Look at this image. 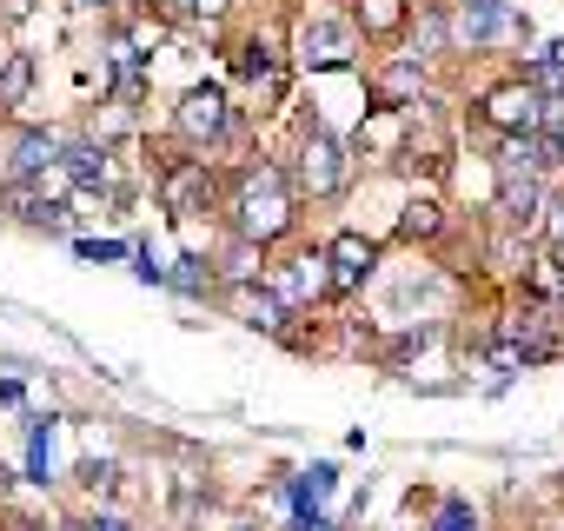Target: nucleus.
I'll list each match as a JSON object with an SVG mask.
<instances>
[{
    "instance_id": "obj_1",
    "label": "nucleus",
    "mask_w": 564,
    "mask_h": 531,
    "mask_svg": "<svg viewBox=\"0 0 564 531\" xmlns=\"http://www.w3.org/2000/svg\"><path fill=\"white\" fill-rule=\"evenodd\" d=\"M293 226H300V193H293L286 166L252 160V166L232 173V186H226V232H232V239L279 246Z\"/></svg>"
},
{
    "instance_id": "obj_2",
    "label": "nucleus",
    "mask_w": 564,
    "mask_h": 531,
    "mask_svg": "<svg viewBox=\"0 0 564 531\" xmlns=\"http://www.w3.org/2000/svg\"><path fill=\"white\" fill-rule=\"evenodd\" d=\"M286 180H293L300 199H339L352 186V153L326 127H313V133H300V153H293V173Z\"/></svg>"
},
{
    "instance_id": "obj_3",
    "label": "nucleus",
    "mask_w": 564,
    "mask_h": 531,
    "mask_svg": "<svg viewBox=\"0 0 564 531\" xmlns=\"http://www.w3.org/2000/svg\"><path fill=\"white\" fill-rule=\"evenodd\" d=\"M518 41H531V21L511 8V0H458V14H452V47L491 54V47H518Z\"/></svg>"
},
{
    "instance_id": "obj_4",
    "label": "nucleus",
    "mask_w": 564,
    "mask_h": 531,
    "mask_svg": "<svg viewBox=\"0 0 564 531\" xmlns=\"http://www.w3.org/2000/svg\"><path fill=\"white\" fill-rule=\"evenodd\" d=\"M153 186H160L166 219H199V213H213V199H219V173H213V160H166Z\"/></svg>"
},
{
    "instance_id": "obj_5",
    "label": "nucleus",
    "mask_w": 564,
    "mask_h": 531,
    "mask_svg": "<svg viewBox=\"0 0 564 531\" xmlns=\"http://www.w3.org/2000/svg\"><path fill=\"white\" fill-rule=\"evenodd\" d=\"M173 127H180V140H186V147H199V153H206V147L232 140V127H239V120H232V100H226L219 87H186V94H180V107H173Z\"/></svg>"
},
{
    "instance_id": "obj_6",
    "label": "nucleus",
    "mask_w": 564,
    "mask_h": 531,
    "mask_svg": "<svg viewBox=\"0 0 564 531\" xmlns=\"http://www.w3.org/2000/svg\"><path fill=\"white\" fill-rule=\"evenodd\" d=\"M265 286H272V300L286 306L293 319H300V313H313L319 300H333V286H326V252H300V259L265 266Z\"/></svg>"
},
{
    "instance_id": "obj_7",
    "label": "nucleus",
    "mask_w": 564,
    "mask_h": 531,
    "mask_svg": "<svg viewBox=\"0 0 564 531\" xmlns=\"http://www.w3.org/2000/svg\"><path fill=\"white\" fill-rule=\"evenodd\" d=\"M372 273H379V239H366V232H333L326 239V286L346 300V293H366L372 286Z\"/></svg>"
},
{
    "instance_id": "obj_8",
    "label": "nucleus",
    "mask_w": 564,
    "mask_h": 531,
    "mask_svg": "<svg viewBox=\"0 0 564 531\" xmlns=\"http://www.w3.org/2000/svg\"><path fill=\"white\" fill-rule=\"evenodd\" d=\"M478 120L505 140V133H538V120H544V100L524 87V80H498L485 100H478Z\"/></svg>"
},
{
    "instance_id": "obj_9",
    "label": "nucleus",
    "mask_w": 564,
    "mask_h": 531,
    "mask_svg": "<svg viewBox=\"0 0 564 531\" xmlns=\"http://www.w3.org/2000/svg\"><path fill=\"white\" fill-rule=\"evenodd\" d=\"M544 180H531V173H505L498 180V193H491V213H498V232H538V219H544Z\"/></svg>"
},
{
    "instance_id": "obj_10",
    "label": "nucleus",
    "mask_w": 564,
    "mask_h": 531,
    "mask_svg": "<svg viewBox=\"0 0 564 531\" xmlns=\"http://www.w3.org/2000/svg\"><path fill=\"white\" fill-rule=\"evenodd\" d=\"M61 133L54 127H14V140H8V160H0V186L8 180H41V173H54L61 166Z\"/></svg>"
},
{
    "instance_id": "obj_11",
    "label": "nucleus",
    "mask_w": 564,
    "mask_h": 531,
    "mask_svg": "<svg viewBox=\"0 0 564 531\" xmlns=\"http://www.w3.org/2000/svg\"><path fill=\"white\" fill-rule=\"evenodd\" d=\"M352 54H359V28H352V21L313 14V21L300 28V61H306V67H352Z\"/></svg>"
},
{
    "instance_id": "obj_12",
    "label": "nucleus",
    "mask_w": 564,
    "mask_h": 531,
    "mask_svg": "<svg viewBox=\"0 0 564 531\" xmlns=\"http://www.w3.org/2000/svg\"><path fill=\"white\" fill-rule=\"evenodd\" d=\"M226 306H232V319H239L246 333H272V339L286 333V319H293L286 306L272 300V286H265V280H239V286H226Z\"/></svg>"
},
{
    "instance_id": "obj_13",
    "label": "nucleus",
    "mask_w": 564,
    "mask_h": 531,
    "mask_svg": "<svg viewBox=\"0 0 564 531\" xmlns=\"http://www.w3.org/2000/svg\"><path fill=\"white\" fill-rule=\"evenodd\" d=\"M372 100H379V107H392V113H405V107H419V100H425V67H419L412 54H399V61H386V67L372 74Z\"/></svg>"
},
{
    "instance_id": "obj_14",
    "label": "nucleus",
    "mask_w": 564,
    "mask_h": 531,
    "mask_svg": "<svg viewBox=\"0 0 564 531\" xmlns=\"http://www.w3.org/2000/svg\"><path fill=\"white\" fill-rule=\"evenodd\" d=\"M61 180L80 186V193L113 186V153H107V140H74V147H61Z\"/></svg>"
},
{
    "instance_id": "obj_15",
    "label": "nucleus",
    "mask_w": 564,
    "mask_h": 531,
    "mask_svg": "<svg viewBox=\"0 0 564 531\" xmlns=\"http://www.w3.org/2000/svg\"><path fill=\"white\" fill-rule=\"evenodd\" d=\"M405 21H412V0H352V28L366 41H392L405 34Z\"/></svg>"
},
{
    "instance_id": "obj_16",
    "label": "nucleus",
    "mask_w": 564,
    "mask_h": 531,
    "mask_svg": "<svg viewBox=\"0 0 564 531\" xmlns=\"http://www.w3.org/2000/svg\"><path fill=\"white\" fill-rule=\"evenodd\" d=\"M333 491H339V465L333 458H319V465H306L300 478H293V518H306V511H326L333 505Z\"/></svg>"
},
{
    "instance_id": "obj_17",
    "label": "nucleus",
    "mask_w": 564,
    "mask_h": 531,
    "mask_svg": "<svg viewBox=\"0 0 564 531\" xmlns=\"http://www.w3.org/2000/svg\"><path fill=\"white\" fill-rule=\"evenodd\" d=\"M34 54H0V120H14L21 107H28V94H34Z\"/></svg>"
},
{
    "instance_id": "obj_18",
    "label": "nucleus",
    "mask_w": 564,
    "mask_h": 531,
    "mask_svg": "<svg viewBox=\"0 0 564 531\" xmlns=\"http://www.w3.org/2000/svg\"><path fill=\"white\" fill-rule=\"evenodd\" d=\"M412 28V61L425 67V61H438V54H452V14L445 8H419V21H405Z\"/></svg>"
},
{
    "instance_id": "obj_19",
    "label": "nucleus",
    "mask_w": 564,
    "mask_h": 531,
    "mask_svg": "<svg viewBox=\"0 0 564 531\" xmlns=\"http://www.w3.org/2000/svg\"><path fill=\"white\" fill-rule=\"evenodd\" d=\"M538 100H564V41H551V47H538L531 61H524V74H518Z\"/></svg>"
},
{
    "instance_id": "obj_20",
    "label": "nucleus",
    "mask_w": 564,
    "mask_h": 531,
    "mask_svg": "<svg viewBox=\"0 0 564 531\" xmlns=\"http://www.w3.org/2000/svg\"><path fill=\"white\" fill-rule=\"evenodd\" d=\"M166 286L186 293V300H206V293H219V266L199 259V252H180V259L166 266Z\"/></svg>"
},
{
    "instance_id": "obj_21",
    "label": "nucleus",
    "mask_w": 564,
    "mask_h": 531,
    "mask_svg": "<svg viewBox=\"0 0 564 531\" xmlns=\"http://www.w3.org/2000/svg\"><path fill=\"white\" fill-rule=\"evenodd\" d=\"M438 232H445V206H438L432 193L405 199V213H399V239H405V246H432Z\"/></svg>"
},
{
    "instance_id": "obj_22",
    "label": "nucleus",
    "mask_w": 564,
    "mask_h": 531,
    "mask_svg": "<svg viewBox=\"0 0 564 531\" xmlns=\"http://www.w3.org/2000/svg\"><path fill=\"white\" fill-rule=\"evenodd\" d=\"M213 266H219V286L259 280V266H265V246H252V239H232V232H226V252H219Z\"/></svg>"
},
{
    "instance_id": "obj_23",
    "label": "nucleus",
    "mask_w": 564,
    "mask_h": 531,
    "mask_svg": "<svg viewBox=\"0 0 564 531\" xmlns=\"http://www.w3.org/2000/svg\"><path fill=\"white\" fill-rule=\"evenodd\" d=\"M405 113H392V107H379L372 113V127H359V153L372 160V153H399L405 147V127H399Z\"/></svg>"
},
{
    "instance_id": "obj_24",
    "label": "nucleus",
    "mask_w": 564,
    "mask_h": 531,
    "mask_svg": "<svg viewBox=\"0 0 564 531\" xmlns=\"http://www.w3.org/2000/svg\"><path fill=\"white\" fill-rule=\"evenodd\" d=\"M28 478L34 485H47L54 478V419H28Z\"/></svg>"
},
{
    "instance_id": "obj_25",
    "label": "nucleus",
    "mask_w": 564,
    "mask_h": 531,
    "mask_svg": "<svg viewBox=\"0 0 564 531\" xmlns=\"http://www.w3.org/2000/svg\"><path fill=\"white\" fill-rule=\"evenodd\" d=\"M425 531H485V518H478L471 498H438V511H432Z\"/></svg>"
},
{
    "instance_id": "obj_26",
    "label": "nucleus",
    "mask_w": 564,
    "mask_h": 531,
    "mask_svg": "<svg viewBox=\"0 0 564 531\" xmlns=\"http://www.w3.org/2000/svg\"><path fill=\"white\" fill-rule=\"evenodd\" d=\"M74 478H80V491H94V498L120 491V465H113V458H80V465H74Z\"/></svg>"
},
{
    "instance_id": "obj_27",
    "label": "nucleus",
    "mask_w": 564,
    "mask_h": 531,
    "mask_svg": "<svg viewBox=\"0 0 564 531\" xmlns=\"http://www.w3.org/2000/svg\"><path fill=\"white\" fill-rule=\"evenodd\" d=\"M538 239H544V252H564V193H557V199H544V219H538Z\"/></svg>"
},
{
    "instance_id": "obj_28",
    "label": "nucleus",
    "mask_w": 564,
    "mask_h": 531,
    "mask_svg": "<svg viewBox=\"0 0 564 531\" xmlns=\"http://www.w3.org/2000/svg\"><path fill=\"white\" fill-rule=\"evenodd\" d=\"M74 252H87V259H100V266H107V259H133L127 239H74Z\"/></svg>"
},
{
    "instance_id": "obj_29",
    "label": "nucleus",
    "mask_w": 564,
    "mask_h": 531,
    "mask_svg": "<svg viewBox=\"0 0 564 531\" xmlns=\"http://www.w3.org/2000/svg\"><path fill=\"white\" fill-rule=\"evenodd\" d=\"M226 8H232V0H186V14H193V21H219Z\"/></svg>"
},
{
    "instance_id": "obj_30",
    "label": "nucleus",
    "mask_w": 564,
    "mask_h": 531,
    "mask_svg": "<svg viewBox=\"0 0 564 531\" xmlns=\"http://www.w3.org/2000/svg\"><path fill=\"white\" fill-rule=\"evenodd\" d=\"M293 531H346V524L326 518V511H306V518H293Z\"/></svg>"
},
{
    "instance_id": "obj_31",
    "label": "nucleus",
    "mask_w": 564,
    "mask_h": 531,
    "mask_svg": "<svg viewBox=\"0 0 564 531\" xmlns=\"http://www.w3.org/2000/svg\"><path fill=\"white\" fill-rule=\"evenodd\" d=\"M0 405H28V386L21 379H0Z\"/></svg>"
},
{
    "instance_id": "obj_32",
    "label": "nucleus",
    "mask_w": 564,
    "mask_h": 531,
    "mask_svg": "<svg viewBox=\"0 0 564 531\" xmlns=\"http://www.w3.org/2000/svg\"><path fill=\"white\" fill-rule=\"evenodd\" d=\"M232 531H265V524H232Z\"/></svg>"
},
{
    "instance_id": "obj_33",
    "label": "nucleus",
    "mask_w": 564,
    "mask_h": 531,
    "mask_svg": "<svg viewBox=\"0 0 564 531\" xmlns=\"http://www.w3.org/2000/svg\"><path fill=\"white\" fill-rule=\"evenodd\" d=\"M74 8H100V0H74Z\"/></svg>"
},
{
    "instance_id": "obj_34",
    "label": "nucleus",
    "mask_w": 564,
    "mask_h": 531,
    "mask_svg": "<svg viewBox=\"0 0 564 531\" xmlns=\"http://www.w3.org/2000/svg\"><path fill=\"white\" fill-rule=\"evenodd\" d=\"M557 491H564V472H557Z\"/></svg>"
}]
</instances>
